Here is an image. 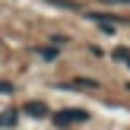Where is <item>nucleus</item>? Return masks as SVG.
I'll return each instance as SVG.
<instances>
[{"instance_id":"f257e3e1","label":"nucleus","mask_w":130,"mask_h":130,"mask_svg":"<svg viewBox=\"0 0 130 130\" xmlns=\"http://www.w3.org/2000/svg\"><path fill=\"white\" fill-rule=\"evenodd\" d=\"M89 118V114L86 111H60V114H57V124H83V121H86Z\"/></svg>"},{"instance_id":"f03ea898","label":"nucleus","mask_w":130,"mask_h":130,"mask_svg":"<svg viewBox=\"0 0 130 130\" xmlns=\"http://www.w3.org/2000/svg\"><path fill=\"white\" fill-rule=\"evenodd\" d=\"M16 124V111H6V114H0V127H13Z\"/></svg>"},{"instance_id":"7ed1b4c3","label":"nucleus","mask_w":130,"mask_h":130,"mask_svg":"<svg viewBox=\"0 0 130 130\" xmlns=\"http://www.w3.org/2000/svg\"><path fill=\"white\" fill-rule=\"evenodd\" d=\"M25 111H29V114H35V118H41V114H44V105H29Z\"/></svg>"},{"instance_id":"20e7f679","label":"nucleus","mask_w":130,"mask_h":130,"mask_svg":"<svg viewBox=\"0 0 130 130\" xmlns=\"http://www.w3.org/2000/svg\"><path fill=\"white\" fill-rule=\"evenodd\" d=\"M114 57H118V60H130V51L127 48H114Z\"/></svg>"},{"instance_id":"39448f33","label":"nucleus","mask_w":130,"mask_h":130,"mask_svg":"<svg viewBox=\"0 0 130 130\" xmlns=\"http://www.w3.org/2000/svg\"><path fill=\"white\" fill-rule=\"evenodd\" d=\"M99 3H108V6H130V0H99Z\"/></svg>"},{"instance_id":"423d86ee","label":"nucleus","mask_w":130,"mask_h":130,"mask_svg":"<svg viewBox=\"0 0 130 130\" xmlns=\"http://www.w3.org/2000/svg\"><path fill=\"white\" fill-rule=\"evenodd\" d=\"M0 92H13V86L10 83H0Z\"/></svg>"}]
</instances>
